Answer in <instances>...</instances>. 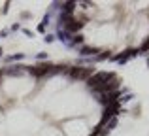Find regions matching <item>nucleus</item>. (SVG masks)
Wrapping results in <instances>:
<instances>
[{"mask_svg":"<svg viewBox=\"0 0 149 136\" xmlns=\"http://www.w3.org/2000/svg\"><path fill=\"white\" fill-rule=\"evenodd\" d=\"M127 104L119 74L89 64L0 68V136H108Z\"/></svg>","mask_w":149,"mask_h":136,"instance_id":"1","label":"nucleus"},{"mask_svg":"<svg viewBox=\"0 0 149 136\" xmlns=\"http://www.w3.org/2000/svg\"><path fill=\"white\" fill-rule=\"evenodd\" d=\"M57 34L77 53L123 61L149 51V2H66Z\"/></svg>","mask_w":149,"mask_h":136,"instance_id":"2","label":"nucleus"}]
</instances>
